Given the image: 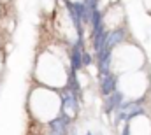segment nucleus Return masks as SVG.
<instances>
[{
  "label": "nucleus",
  "mask_w": 151,
  "mask_h": 135,
  "mask_svg": "<svg viewBox=\"0 0 151 135\" xmlns=\"http://www.w3.org/2000/svg\"><path fill=\"white\" fill-rule=\"evenodd\" d=\"M118 83H119V77L114 72H111V74H99V90H100L102 98L109 97L113 91L118 90Z\"/></svg>",
  "instance_id": "3"
},
{
  "label": "nucleus",
  "mask_w": 151,
  "mask_h": 135,
  "mask_svg": "<svg viewBox=\"0 0 151 135\" xmlns=\"http://www.w3.org/2000/svg\"><path fill=\"white\" fill-rule=\"evenodd\" d=\"M91 63H93V56L90 55L88 49H84V51H83V68H88Z\"/></svg>",
  "instance_id": "5"
},
{
  "label": "nucleus",
  "mask_w": 151,
  "mask_h": 135,
  "mask_svg": "<svg viewBox=\"0 0 151 135\" xmlns=\"http://www.w3.org/2000/svg\"><path fill=\"white\" fill-rule=\"evenodd\" d=\"M60 100H62V114L67 116L70 121H74L79 114V111H81V102L65 88L60 90Z\"/></svg>",
  "instance_id": "1"
},
{
  "label": "nucleus",
  "mask_w": 151,
  "mask_h": 135,
  "mask_svg": "<svg viewBox=\"0 0 151 135\" xmlns=\"http://www.w3.org/2000/svg\"><path fill=\"white\" fill-rule=\"evenodd\" d=\"M125 100H127V97H125L119 90L113 91L109 97H106V98H104V112H106L107 116L114 114V112H116L123 103H125Z\"/></svg>",
  "instance_id": "4"
},
{
  "label": "nucleus",
  "mask_w": 151,
  "mask_h": 135,
  "mask_svg": "<svg viewBox=\"0 0 151 135\" xmlns=\"http://www.w3.org/2000/svg\"><path fill=\"white\" fill-rule=\"evenodd\" d=\"M128 37V32L127 28L121 25V27H116L113 30H107V35H106V42H104V49H109V51H114L118 46H121Z\"/></svg>",
  "instance_id": "2"
},
{
  "label": "nucleus",
  "mask_w": 151,
  "mask_h": 135,
  "mask_svg": "<svg viewBox=\"0 0 151 135\" xmlns=\"http://www.w3.org/2000/svg\"><path fill=\"white\" fill-rule=\"evenodd\" d=\"M86 135H93V134H91V132H88V134H86Z\"/></svg>",
  "instance_id": "6"
}]
</instances>
